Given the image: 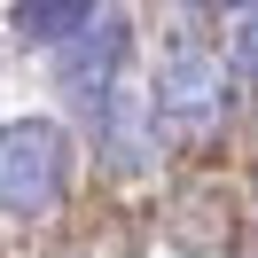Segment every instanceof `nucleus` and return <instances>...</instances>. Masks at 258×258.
Listing matches in <instances>:
<instances>
[{
    "mask_svg": "<svg viewBox=\"0 0 258 258\" xmlns=\"http://www.w3.org/2000/svg\"><path fill=\"white\" fill-rule=\"evenodd\" d=\"M235 63H242V79H250V86H258V24H250V32H242V39H235Z\"/></svg>",
    "mask_w": 258,
    "mask_h": 258,
    "instance_id": "nucleus-5",
    "label": "nucleus"
},
{
    "mask_svg": "<svg viewBox=\"0 0 258 258\" xmlns=\"http://www.w3.org/2000/svg\"><path fill=\"white\" fill-rule=\"evenodd\" d=\"M117 39H125V24H102V32H79L71 39V63H63V86L86 102V110H102V94H110V71H117Z\"/></svg>",
    "mask_w": 258,
    "mask_h": 258,
    "instance_id": "nucleus-4",
    "label": "nucleus"
},
{
    "mask_svg": "<svg viewBox=\"0 0 258 258\" xmlns=\"http://www.w3.org/2000/svg\"><path fill=\"white\" fill-rule=\"evenodd\" d=\"M71 188V133L55 117H8L0 125V211L47 219Z\"/></svg>",
    "mask_w": 258,
    "mask_h": 258,
    "instance_id": "nucleus-1",
    "label": "nucleus"
},
{
    "mask_svg": "<svg viewBox=\"0 0 258 258\" xmlns=\"http://www.w3.org/2000/svg\"><path fill=\"white\" fill-rule=\"evenodd\" d=\"M188 8H219V16H242V8H258V0H188Z\"/></svg>",
    "mask_w": 258,
    "mask_h": 258,
    "instance_id": "nucleus-6",
    "label": "nucleus"
},
{
    "mask_svg": "<svg viewBox=\"0 0 258 258\" xmlns=\"http://www.w3.org/2000/svg\"><path fill=\"white\" fill-rule=\"evenodd\" d=\"M157 117L180 125V133H211L227 117V71L211 63L204 47H180L172 63H164V79H157Z\"/></svg>",
    "mask_w": 258,
    "mask_h": 258,
    "instance_id": "nucleus-2",
    "label": "nucleus"
},
{
    "mask_svg": "<svg viewBox=\"0 0 258 258\" xmlns=\"http://www.w3.org/2000/svg\"><path fill=\"white\" fill-rule=\"evenodd\" d=\"M8 24H16V39H32V47H71L79 32L102 24V0H16Z\"/></svg>",
    "mask_w": 258,
    "mask_h": 258,
    "instance_id": "nucleus-3",
    "label": "nucleus"
}]
</instances>
